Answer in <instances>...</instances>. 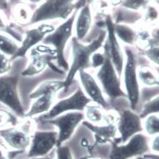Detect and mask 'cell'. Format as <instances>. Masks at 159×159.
Segmentation results:
<instances>
[{
	"label": "cell",
	"instance_id": "obj_7",
	"mask_svg": "<svg viewBox=\"0 0 159 159\" xmlns=\"http://www.w3.org/2000/svg\"><path fill=\"white\" fill-rule=\"evenodd\" d=\"M109 159H131L144 156L150 152L148 136L139 133L126 141L125 144H116L112 142Z\"/></svg>",
	"mask_w": 159,
	"mask_h": 159
},
{
	"label": "cell",
	"instance_id": "obj_30",
	"mask_svg": "<svg viewBox=\"0 0 159 159\" xmlns=\"http://www.w3.org/2000/svg\"><path fill=\"white\" fill-rule=\"evenodd\" d=\"M11 68V61L10 57L0 52V77L4 76L10 71Z\"/></svg>",
	"mask_w": 159,
	"mask_h": 159
},
{
	"label": "cell",
	"instance_id": "obj_9",
	"mask_svg": "<svg viewBox=\"0 0 159 159\" xmlns=\"http://www.w3.org/2000/svg\"><path fill=\"white\" fill-rule=\"evenodd\" d=\"M96 78L102 87V92L109 99L115 100L119 97H126V93L121 87L120 76L116 71L111 61L106 56L105 62L100 66L96 74Z\"/></svg>",
	"mask_w": 159,
	"mask_h": 159
},
{
	"label": "cell",
	"instance_id": "obj_1",
	"mask_svg": "<svg viewBox=\"0 0 159 159\" xmlns=\"http://www.w3.org/2000/svg\"><path fill=\"white\" fill-rule=\"evenodd\" d=\"M106 39V32H101L99 37L88 44H84L77 39L75 37L72 39V61L65 82L66 90L69 88L71 83H73L74 77L81 70H86L91 66V58L92 56L96 53L97 51L101 48L105 43Z\"/></svg>",
	"mask_w": 159,
	"mask_h": 159
},
{
	"label": "cell",
	"instance_id": "obj_26",
	"mask_svg": "<svg viewBox=\"0 0 159 159\" xmlns=\"http://www.w3.org/2000/svg\"><path fill=\"white\" fill-rule=\"evenodd\" d=\"M143 131L146 133L147 136H156L159 132L158 114H152L144 118Z\"/></svg>",
	"mask_w": 159,
	"mask_h": 159
},
{
	"label": "cell",
	"instance_id": "obj_35",
	"mask_svg": "<svg viewBox=\"0 0 159 159\" xmlns=\"http://www.w3.org/2000/svg\"><path fill=\"white\" fill-rule=\"evenodd\" d=\"M19 151H13V152H7L4 148L0 146V159H13L16 155L19 154Z\"/></svg>",
	"mask_w": 159,
	"mask_h": 159
},
{
	"label": "cell",
	"instance_id": "obj_10",
	"mask_svg": "<svg viewBox=\"0 0 159 159\" xmlns=\"http://www.w3.org/2000/svg\"><path fill=\"white\" fill-rule=\"evenodd\" d=\"M91 102L83 89L79 87L71 96L55 103L52 109L42 116L41 119L42 121L52 119L68 112H83Z\"/></svg>",
	"mask_w": 159,
	"mask_h": 159
},
{
	"label": "cell",
	"instance_id": "obj_8",
	"mask_svg": "<svg viewBox=\"0 0 159 159\" xmlns=\"http://www.w3.org/2000/svg\"><path fill=\"white\" fill-rule=\"evenodd\" d=\"M19 81L18 74L0 77V103L13 111L16 115L24 118L25 113L18 92Z\"/></svg>",
	"mask_w": 159,
	"mask_h": 159
},
{
	"label": "cell",
	"instance_id": "obj_25",
	"mask_svg": "<svg viewBox=\"0 0 159 159\" xmlns=\"http://www.w3.org/2000/svg\"><path fill=\"white\" fill-rule=\"evenodd\" d=\"M19 45L8 35L0 34V52L8 57H12L17 52Z\"/></svg>",
	"mask_w": 159,
	"mask_h": 159
},
{
	"label": "cell",
	"instance_id": "obj_34",
	"mask_svg": "<svg viewBox=\"0 0 159 159\" xmlns=\"http://www.w3.org/2000/svg\"><path fill=\"white\" fill-rule=\"evenodd\" d=\"M105 60V56L104 54L99 52L94 53L92 56V58H91V66L94 69L100 68L104 64Z\"/></svg>",
	"mask_w": 159,
	"mask_h": 159
},
{
	"label": "cell",
	"instance_id": "obj_19",
	"mask_svg": "<svg viewBox=\"0 0 159 159\" xmlns=\"http://www.w3.org/2000/svg\"><path fill=\"white\" fill-rule=\"evenodd\" d=\"M57 99V95H43L36 99L34 102L31 105L29 111L25 113V118H32L34 116L47 113L52 107L54 105Z\"/></svg>",
	"mask_w": 159,
	"mask_h": 159
},
{
	"label": "cell",
	"instance_id": "obj_29",
	"mask_svg": "<svg viewBox=\"0 0 159 159\" xmlns=\"http://www.w3.org/2000/svg\"><path fill=\"white\" fill-rule=\"evenodd\" d=\"M17 124V119L12 113L0 109V131L15 126Z\"/></svg>",
	"mask_w": 159,
	"mask_h": 159
},
{
	"label": "cell",
	"instance_id": "obj_4",
	"mask_svg": "<svg viewBox=\"0 0 159 159\" xmlns=\"http://www.w3.org/2000/svg\"><path fill=\"white\" fill-rule=\"evenodd\" d=\"M76 10H78L76 2L71 0L45 1L34 11L29 25L55 19L66 20Z\"/></svg>",
	"mask_w": 159,
	"mask_h": 159
},
{
	"label": "cell",
	"instance_id": "obj_37",
	"mask_svg": "<svg viewBox=\"0 0 159 159\" xmlns=\"http://www.w3.org/2000/svg\"><path fill=\"white\" fill-rule=\"evenodd\" d=\"M25 159H54L52 158V157H39V158H30V157H27Z\"/></svg>",
	"mask_w": 159,
	"mask_h": 159
},
{
	"label": "cell",
	"instance_id": "obj_20",
	"mask_svg": "<svg viewBox=\"0 0 159 159\" xmlns=\"http://www.w3.org/2000/svg\"><path fill=\"white\" fill-rule=\"evenodd\" d=\"M62 89H66L65 82L60 80L44 81L34 89V91L30 94L29 97L32 100L37 99L43 95H57Z\"/></svg>",
	"mask_w": 159,
	"mask_h": 159
},
{
	"label": "cell",
	"instance_id": "obj_32",
	"mask_svg": "<svg viewBox=\"0 0 159 159\" xmlns=\"http://www.w3.org/2000/svg\"><path fill=\"white\" fill-rule=\"evenodd\" d=\"M121 3L122 7L130 9V10L140 11L148 5V1H124Z\"/></svg>",
	"mask_w": 159,
	"mask_h": 159
},
{
	"label": "cell",
	"instance_id": "obj_23",
	"mask_svg": "<svg viewBox=\"0 0 159 159\" xmlns=\"http://www.w3.org/2000/svg\"><path fill=\"white\" fill-rule=\"evenodd\" d=\"M32 11L28 5L24 3H19L14 7L12 11V16L16 23L18 25L30 24L32 17Z\"/></svg>",
	"mask_w": 159,
	"mask_h": 159
},
{
	"label": "cell",
	"instance_id": "obj_5",
	"mask_svg": "<svg viewBox=\"0 0 159 159\" xmlns=\"http://www.w3.org/2000/svg\"><path fill=\"white\" fill-rule=\"evenodd\" d=\"M30 61L25 70L21 73L24 77H34L43 73L48 66L56 72L63 74V70H60L53 64L57 61V52L53 48L48 45H37L30 50Z\"/></svg>",
	"mask_w": 159,
	"mask_h": 159
},
{
	"label": "cell",
	"instance_id": "obj_31",
	"mask_svg": "<svg viewBox=\"0 0 159 159\" xmlns=\"http://www.w3.org/2000/svg\"><path fill=\"white\" fill-rule=\"evenodd\" d=\"M142 11L144 12V19L145 21L147 22H152L156 20L158 16V13H157V9L155 7L147 5L144 8L142 9Z\"/></svg>",
	"mask_w": 159,
	"mask_h": 159
},
{
	"label": "cell",
	"instance_id": "obj_17",
	"mask_svg": "<svg viewBox=\"0 0 159 159\" xmlns=\"http://www.w3.org/2000/svg\"><path fill=\"white\" fill-rule=\"evenodd\" d=\"M83 126H87L90 131L94 133L95 141L97 144H106L112 143L116 139L118 134L117 125L114 123L105 124L102 126L100 125H93L87 121H83Z\"/></svg>",
	"mask_w": 159,
	"mask_h": 159
},
{
	"label": "cell",
	"instance_id": "obj_38",
	"mask_svg": "<svg viewBox=\"0 0 159 159\" xmlns=\"http://www.w3.org/2000/svg\"><path fill=\"white\" fill-rule=\"evenodd\" d=\"M135 159H150V158H148V157H147L146 156H141V157H136Z\"/></svg>",
	"mask_w": 159,
	"mask_h": 159
},
{
	"label": "cell",
	"instance_id": "obj_27",
	"mask_svg": "<svg viewBox=\"0 0 159 159\" xmlns=\"http://www.w3.org/2000/svg\"><path fill=\"white\" fill-rule=\"evenodd\" d=\"M5 33L8 34L13 39H16L17 42H22L21 34L19 32L16 30V29L11 26V25L8 23L7 18L5 17V16L2 14V12L0 10V34Z\"/></svg>",
	"mask_w": 159,
	"mask_h": 159
},
{
	"label": "cell",
	"instance_id": "obj_36",
	"mask_svg": "<svg viewBox=\"0 0 159 159\" xmlns=\"http://www.w3.org/2000/svg\"><path fill=\"white\" fill-rule=\"evenodd\" d=\"M159 137L158 135L153 136V139L152 141H149V148L150 151L152 152L154 154L158 155L159 152Z\"/></svg>",
	"mask_w": 159,
	"mask_h": 159
},
{
	"label": "cell",
	"instance_id": "obj_21",
	"mask_svg": "<svg viewBox=\"0 0 159 159\" xmlns=\"http://www.w3.org/2000/svg\"><path fill=\"white\" fill-rule=\"evenodd\" d=\"M114 33L117 39H119L128 45L136 44V30L126 24H115Z\"/></svg>",
	"mask_w": 159,
	"mask_h": 159
},
{
	"label": "cell",
	"instance_id": "obj_13",
	"mask_svg": "<svg viewBox=\"0 0 159 159\" xmlns=\"http://www.w3.org/2000/svg\"><path fill=\"white\" fill-rule=\"evenodd\" d=\"M117 129L120 137L115 139L113 143L116 144H125L132 136L136 134L143 132L142 120L139 114L132 110L126 109L119 113V117L117 122Z\"/></svg>",
	"mask_w": 159,
	"mask_h": 159
},
{
	"label": "cell",
	"instance_id": "obj_11",
	"mask_svg": "<svg viewBox=\"0 0 159 159\" xmlns=\"http://www.w3.org/2000/svg\"><path fill=\"white\" fill-rule=\"evenodd\" d=\"M105 25L107 30L106 40L103 45L104 54L109 57L118 74L121 76L124 66V53L114 33V22L109 14L105 16Z\"/></svg>",
	"mask_w": 159,
	"mask_h": 159
},
{
	"label": "cell",
	"instance_id": "obj_15",
	"mask_svg": "<svg viewBox=\"0 0 159 159\" xmlns=\"http://www.w3.org/2000/svg\"><path fill=\"white\" fill-rule=\"evenodd\" d=\"M54 30V26L52 25L41 24L35 28L25 30V37L21 42V45L19 47L17 52L13 57L10 58L11 62L18 58L24 57L31 48H34L39 43L43 42L44 38L49 34L52 33Z\"/></svg>",
	"mask_w": 159,
	"mask_h": 159
},
{
	"label": "cell",
	"instance_id": "obj_22",
	"mask_svg": "<svg viewBox=\"0 0 159 159\" xmlns=\"http://www.w3.org/2000/svg\"><path fill=\"white\" fill-rule=\"evenodd\" d=\"M138 81L148 87L158 86V77L150 66H141L137 68Z\"/></svg>",
	"mask_w": 159,
	"mask_h": 159
},
{
	"label": "cell",
	"instance_id": "obj_16",
	"mask_svg": "<svg viewBox=\"0 0 159 159\" xmlns=\"http://www.w3.org/2000/svg\"><path fill=\"white\" fill-rule=\"evenodd\" d=\"M78 74L83 87V91L85 92V95L91 100V101L96 103L104 110L110 109L104 97L102 90L92 74L87 73L86 70H81Z\"/></svg>",
	"mask_w": 159,
	"mask_h": 159
},
{
	"label": "cell",
	"instance_id": "obj_18",
	"mask_svg": "<svg viewBox=\"0 0 159 159\" xmlns=\"http://www.w3.org/2000/svg\"><path fill=\"white\" fill-rule=\"evenodd\" d=\"M75 18V31L76 38L79 41H82L89 33L92 25V14L90 4H85L80 9Z\"/></svg>",
	"mask_w": 159,
	"mask_h": 159
},
{
	"label": "cell",
	"instance_id": "obj_12",
	"mask_svg": "<svg viewBox=\"0 0 159 159\" xmlns=\"http://www.w3.org/2000/svg\"><path fill=\"white\" fill-rule=\"evenodd\" d=\"M83 112H68L57 116L52 119L43 121L48 124L56 126L59 131L57 132V147L65 144V142L72 137L76 128L84 120Z\"/></svg>",
	"mask_w": 159,
	"mask_h": 159
},
{
	"label": "cell",
	"instance_id": "obj_6",
	"mask_svg": "<svg viewBox=\"0 0 159 159\" xmlns=\"http://www.w3.org/2000/svg\"><path fill=\"white\" fill-rule=\"evenodd\" d=\"M126 61L122 69L125 93L130 106L134 110L137 106L140 97L139 81L137 78V61L135 55L129 48H125Z\"/></svg>",
	"mask_w": 159,
	"mask_h": 159
},
{
	"label": "cell",
	"instance_id": "obj_24",
	"mask_svg": "<svg viewBox=\"0 0 159 159\" xmlns=\"http://www.w3.org/2000/svg\"><path fill=\"white\" fill-rule=\"evenodd\" d=\"M84 117L87 122L93 125H99L105 122V111L99 105H87L85 108Z\"/></svg>",
	"mask_w": 159,
	"mask_h": 159
},
{
	"label": "cell",
	"instance_id": "obj_33",
	"mask_svg": "<svg viewBox=\"0 0 159 159\" xmlns=\"http://www.w3.org/2000/svg\"><path fill=\"white\" fill-rule=\"evenodd\" d=\"M57 148V159H74L72 152L67 145H62Z\"/></svg>",
	"mask_w": 159,
	"mask_h": 159
},
{
	"label": "cell",
	"instance_id": "obj_28",
	"mask_svg": "<svg viewBox=\"0 0 159 159\" xmlns=\"http://www.w3.org/2000/svg\"><path fill=\"white\" fill-rule=\"evenodd\" d=\"M159 112V97L158 96H155L152 100H148L143 105V109L141 113H139V118L144 119L146 117H148L152 114H158Z\"/></svg>",
	"mask_w": 159,
	"mask_h": 159
},
{
	"label": "cell",
	"instance_id": "obj_2",
	"mask_svg": "<svg viewBox=\"0 0 159 159\" xmlns=\"http://www.w3.org/2000/svg\"><path fill=\"white\" fill-rule=\"evenodd\" d=\"M78 10L74 11V13L65 20L64 23L55 29L52 33L49 34L43 40V44L48 45L53 48L57 52V66L62 69V70L68 71L70 66L66 61L64 54V50L66 46L67 42L72 36L73 28L76 18Z\"/></svg>",
	"mask_w": 159,
	"mask_h": 159
},
{
	"label": "cell",
	"instance_id": "obj_3",
	"mask_svg": "<svg viewBox=\"0 0 159 159\" xmlns=\"http://www.w3.org/2000/svg\"><path fill=\"white\" fill-rule=\"evenodd\" d=\"M36 125L32 118H24L18 126L0 131V138L6 145L15 151L24 152L30 148L31 137L35 132Z\"/></svg>",
	"mask_w": 159,
	"mask_h": 159
},
{
	"label": "cell",
	"instance_id": "obj_14",
	"mask_svg": "<svg viewBox=\"0 0 159 159\" xmlns=\"http://www.w3.org/2000/svg\"><path fill=\"white\" fill-rule=\"evenodd\" d=\"M57 131H36L31 137V143L27 157L39 158L44 157L57 147Z\"/></svg>",
	"mask_w": 159,
	"mask_h": 159
}]
</instances>
